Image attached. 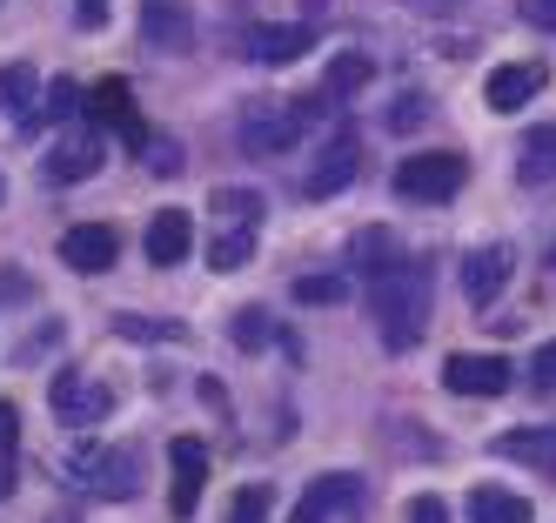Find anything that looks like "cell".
<instances>
[{
    "label": "cell",
    "instance_id": "83f0119b",
    "mask_svg": "<svg viewBox=\"0 0 556 523\" xmlns=\"http://www.w3.org/2000/svg\"><path fill=\"white\" fill-rule=\"evenodd\" d=\"M114 329L128 343H188V322H154V315H122Z\"/></svg>",
    "mask_w": 556,
    "mask_h": 523
},
{
    "label": "cell",
    "instance_id": "d590c367",
    "mask_svg": "<svg viewBox=\"0 0 556 523\" xmlns=\"http://www.w3.org/2000/svg\"><path fill=\"white\" fill-rule=\"evenodd\" d=\"M81 21H88V27H101V21H108V0H81Z\"/></svg>",
    "mask_w": 556,
    "mask_h": 523
},
{
    "label": "cell",
    "instance_id": "cb8c5ba5",
    "mask_svg": "<svg viewBox=\"0 0 556 523\" xmlns=\"http://www.w3.org/2000/svg\"><path fill=\"white\" fill-rule=\"evenodd\" d=\"M255 235H262V228H215V235H208V262H215L222 275H235V269L255 256Z\"/></svg>",
    "mask_w": 556,
    "mask_h": 523
},
{
    "label": "cell",
    "instance_id": "1f68e13d",
    "mask_svg": "<svg viewBox=\"0 0 556 523\" xmlns=\"http://www.w3.org/2000/svg\"><path fill=\"white\" fill-rule=\"evenodd\" d=\"M530 389H543V396L556 389V343H543V349L530 356Z\"/></svg>",
    "mask_w": 556,
    "mask_h": 523
},
{
    "label": "cell",
    "instance_id": "d6a6232c",
    "mask_svg": "<svg viewBox=\"0 0 556 523\" xmlns=\"http://www.w3.org/2000/svg\"><path fill=\"white\" fill-rule=\"evenodd\" d=\"M14 443H21V410L0 396V457H14Z\"/></svg>",
    "mask_w": 556,
    "mask_h": 523
},
{
    "label": "cell",
    "instance_id": "484cf974",
    "mask_svg": "<svg viewBox=\"0 0 556 523\" xmlns=\"http://www.w3.org/2000/svg\"><path fill=\"white\" fill-rule=\"evenodd\" d=\"M74 108H81V88H74V80H48V95L34 101V121H27V128H54V121H67Z\"/></svg>",
    "mask_w": 556,
    "mask_h": 523
},
{
    "label": "cell",
    "instance_id": "7a4b0ae2",
    "mask_svg": "<svg viewBox=\"0 0 556 523\" xmlns=\"http://www.w3.org/2000/svg\"><path fill=\"white\" fill-rule=\"evenodd\" d=\"M67 483H74V490H88V497L122 503V497L141 490V450H135V443H114V450H101V443H94V450H74Z\"/></svg>",
    "mask_w": 556,
    "mask_h": 523
},
{
    "label": "cell",
    "instance_id": "7c38bea8",
    "mask_svg": "<svg viewBox=\"0 0 556 523\" xmlns=\"http://www.w3.org/2000/svg\"><path fill=\"white\" fill-rule=\"evenodd\" d=\"M81 108H88L94 121H108V128H122L128 141H141V154H148V128H141V114H135V95H128V80H122V74H101L94 88L81 95Z\"/></svg>",
    "mask_w": 556,
    "mask_h": 523
},
{
    "label": "cell",
    "instance_id": "ac0fdd59",
    "mask_svg": "<svg viewBox=\"0 0 556 523\" xmlns=\"http://www.w3.org/2000/svg\"><path fill=\"white\" fill-rule=\"evenodd\" d=\"M496 457L556 476V429H503V436H496Z\"/></svg>",
    "mask_w": 556,
    "mask_h": 523
},
{
    "label": "cell",
    "instance_id": "44dd1931",
    "mask_svg": "<svg viewBox=\"0 0 556 523\" xmlns=\"http://www.w3.org/2000/svg\"><path fill=\"white\" fill-rule=\"evenodd\" d=\"M215 228H262V188H215Z\"/></svg>",
    "mask_w": 556,
    "mask_h": 523
},
{
    "label": "cell",
    "instance_id": "d4e9b609",
    "mask_svg": "<svg viewBox=\"0 0 556 523\" xmlns=\"http://www.w3.org/2000/svg\"><path fill=\"white\" fill-rule=\"evenodd\" d=\"M395 256H403L395 228H363V235H355V275H376V269H389Z\"/></svg>",
    "mask_w": 556,
    "mask_h": 523
},
{
    "label": "cell",
    "instance_id": "4dcf8cb0",
    "mask_svg": "<svg viewBox=\"0 0 556 523\" xmlns=\"http://www.w3.org/2000/svg\"><path fill=\"white\" fill-rule=\"evenodd\" d=\"M403 523H450V503L422 490V497H409V510H403Z\"/></svg>",
    "mask_w": 556,
    "mask_h": 523
},
{
    "label": "cell",
    "instance_id": "4316f807",
    "mask_svg": "<svg viewBox=\"0 0 556 523\" xmlns=\"http://www.w3.org/2000/svg\"><path fill=\"white\" fill-rule=\"evenodd\" d=\"M295 302H302V309L349 302V275H295Z\"/></svg>",
    "mask_w": 556,
    "mask_h": 523
},
{
    "label": "cell",
    "instance_id": "d6986e66",
    "mask_svg": "<svg viewBox=\"0 0 556 523\" xmlns=\"http://www.w3.org/2000/svg\"><path fill=\"white\" fill-rule=\"evenodd\" d=\"M101 161H108L101 135H94V141H61V148L48 154V182L74 188V182H88V175H101Z\"/></svg>",
    "mask_w": 556,
    "mask_h": 523
},
{
    "label": "cell",
    "instance_id": "f546056e",
    "mask_svg": "<svg viewBox=\"0 0 556 523\" xmlns=\"http://www.w3.org/2000/svg\"><path fill=\"white\" fill-rule=\"evenodd\" d=\"M235 343H242V349H262V343H275V322H268L262 309H242V315H235Z\"/></svg>",
    "mask_w": 556,
    "mask_h": 523
},
{
    "label": "cell",
    "instance_id": "ab89813d",
    "mask_svg": "<svg viewBox=\"0 0 556 523\" xmlns=\"http://www.w3.org/2000/svg\"><path fill=\"white\" fill-rule=\"evenodd\" d=\"M549 262H556V256H549Z\"/></svg>",
    "mask_w": 556,
    "mask_h": 523
},
{
    "label": "cell",
    "instance_id": "8d00e7d4",
    "mask_svg": "<svg viewBox=\"0 0 556 523\" xmlns=\"http://www.w3.org/2000/svg\"><path fill=\"white\" fill-rule=\"evenodd\" d=\"M409 8H422V14H450L456 0H409Z\"/></svg>",
    "mask_w": 556,
    "mask_h": 523
},
{
    "label": "cell",
    "instance_id": "5bb4252c",
    "mask_svg": "<svg viewBox=\"0 0 556 523\" xmlns=\"http://www.w3.org/2000/svg\"><path fill=\"white\" fill-rule=\"evenodd\" d=\"M114 256H122V235H114L108 222H81V228L61 235V262H67L74 275H101Z\"/></svg>",
    "mask_w": 556,
    "mask_h": 523
},
{
    "label": "cell",
    "instance_id": "836d02e7",
    "mask_svg": "<svg viewBox=\"0 0 556 523\" xmlns=\"http://www.w3.org/2000/svg\"><path fill=\"white\" fill-rule=\"evenodd\" d=\"M416 121H429V101H416V95L389 108V128H416Z\"/></svg>",
    "mask_w": 556,
    "mask_h": 523
},
{
    "label": "cell",
    "instance_id": "603a6c76",
    "mask_svg": "<svg viewBox=\"0 0 556 523\" xmlns=\"http://www.w3.org/2000/svg\"><path fill=\"white\" fill-rule=\"evenodd\" d=\"M34 101H41V74L27 61H8L0 67V114H27Z\"/></svg>",
    "mask_w": 556,
    "mask_h": 523
},
{
    "label": "cell",
    "instance_id": "e0dca14e",
    "mask_svg": "<svg viewBox=\"0 0 556 523\" xmlns=\"http://www.w3.org/2000/svg\"><path fill=\"white\" fill-rule=\"evenodd\" d=\"M469 523H536V510H530V497L503 490V483H476L469 490Z\"/></svg>",
    "mask_w": 556,
    "mask_h": 523
},
{
    "label": "cell",
    "instance_id": "277c9868",
    "mask_svg": "<svg viewBox=\"0 0 556 523\" xmlns=\"http://www.w3.org/2000/svg\"><path fill=\"white\" fill-rule=\"evenodd\" d=\"M302 135H308V128H302L295 101L255 95V101L242 108V148H249V154H289V148H295Z\"/></svg>",
    "mask_w": 556,
    "mask_h": 523
},
{
    "label": "cell",
    "instance_id": "8992f818",
    "mask_svg": "<svg viewBox=\"0 0 556 523\" xmlns=\"http://www.w3.org/2000/svg\"><path fill=\"white\" fill-rule=\"evenodd\" d=\"M363 470H329V476H315L302 503H295V523H349L355 510H363Z\"/></svg>",
    "mask_w": 556,
    "mask_h": 523
},
{
    "label": "cell",
    "instance_id": "8fae6325",
    "mask_svg": "<svg viewBox=\"0 0 556 523\" xmlns=\"http://www.w3.org/2000/svg\"><path fill=\"white\" fill-rule=\"evenodd\" d=\"M516 275V249L509 241H483V249H469L463 256V296L483 309V302H496L503 296V282Z\"/></svg>",
    "mask_w": 556,
    "mask_h": 523
},
{
    "label": "cell",
    "instance_id": "3957f363",
    "mask_svg": "<svg viewBox=\"0 0 556 523\" xmlns=\"http://www.w3.org/2000/svg\"><path fill=\"white\" fill-rule=\"evenodd\" d=\"M469 182V161L450 148H422L395 169V195L403 201H456V188Z\"/></svg>",
    "mask_w": 556,
    "mask_h": 523
},
{
    "label": "cell",
    "instance_id": "4fadbf2b",
    "mask_svg": "<svg viewBox=\"0 0 556 523\" xmlns=\"http://www.w3.org/2000/svg\"><path fill=\"white\" fill-rule=\"evenodd\" d=\"M516 383V370H509V362L503 356H450L443 362V389H456V396H503Z\"/></svg>",
    "mask_w": 556,
    "mask_h": 523
},
{
    "label": "cell",
    "instance_id": "f35d334b",
    "mask_svg": "<svg viewBox=\"0 0 556 523\" xmlns=\"http://www.w3.org/2000/svg\"><path fill=\"white\" fill-rule=\"evenodd\" d=\"M0 201H8V182H0Z\"/></svg>",
    "mask_w": 556,
    "mask_h": 523
},
{
    "label": "cell",
    "instance_id": "30bf717a",
    "mask_svg": "<svg viewBox=\"0 0 556 523\" xmlns=\"http://www.w3.org/2000/svg\"><path fill=\"white\" fill-rule=\"evenodd\" d=\"M141 40L154 54H188L194 48V8L188 0H141Z\"/></svg>",
    "mask_w": 556,
    "mask_h": 523
},
{
    "label": "cell",
    "instance_id": "ffe728a7",
    "mask_svg": "<svg viewBox=\"0 0 556 523\" xmlns=\"http://www.w3.org/2000/svg\"><path fill=\"white\" fill-rule=\"evenodd\" d=\"M516 182H523V188L556 182V128H549V121H543V128H530L523 148H516Z\"/></svg>",
    "mask_w": 556,
    "mask_h": 523
},
{
    "label": "cell",
    "instance_id": "2e32d148",
    "mask_svg": "<svg viewBox=\"0 0 556 523\" xmlns=\"http://www.w3.org/2000/svg\"><path fill=\"white\" fill-rule=\"evenodd\" d=\"M536 88H543V67H536V61H509V67H496V74L483 80V95H490L496 114H516L523 101H536Z\"/></svg>",
    "mask_w": 556,
    "mask_h": 523
},
{
    "label": "cell",
    "instance_id": "74e56055",
    "mask_svg": "<svg viewBox=\"0 0 556 523\" xmlns=\"http://www.w3.org/2000/svg\"><path fill=\"white\" fill-rule=\"evenodd\" d=\"M302 8H308V14H323V8H329V0H302Z\"/></svg>",
    "mask_w": 556,
    "mask_h": 523
},
{
    "label": "cell",
    "instance_id": "7402d4cb",
    "mask_svg": "<svg viewBox=\"0 0 556 523\" xmlns=\"http://www.w3.org/2000/svg\"><path fill=\"white\" fill-rule=\"evenodd\" d=\"M369 80H376V61H369L363 48H349V54L329 61V88H323V95H329V101H349V95H363Z\"/></svg>",
    "mask_w": 556,
    "mask_h": 523
},
{
    "label": "cell",
    "instance_id": "9a60e30c",
    "mask_svg": "<svg viewBox=\"0 0 556 523\" xmlns=\"http://www.w3.org/2000/svg\"><path fill=\"white\" fill-rule=\"evenodd\" d=\"M188 249H194V215L188 209H154L148 215V262L175 269V262H188Z\"/></svg>",
    "mask_w": 556,
    "mask_h": 523
},
{
    "label": "cell",
    "instance_id": "9c48e42d",
    "mask_svg": "<svg viewBox=\"0 0 556 523\" xmlns=\"http://www.w3.org/2000/svg\"><path fill=\"white\" fill-rule=\"evenodd\" d=\"M168 463H175V490H168V516L188 523L194 503H202L208 490V450H202V436H175L168 443Z\"/></svg>",
    "mask_w": 556,
    "mask_h": 523
},
{
    "label": "cell",
    "instance_id": "6da1fadb",
    "mask_svg": "<svg viewBox=\"0 0 556 523\" xmlns=\"http://www.w3.org/2000/svg\"><path fill=\"white\" fill-rule=\"evenodd\" d=\"M363 302L389 349H416V336L429 329V269L416 256H395L389 269L363 275Z\"/></svg>",
    "mask_w": 556,
    "mask_h": 523
},
{
    "label": "cell",
    "instance_id": "f1b7e54d",
    "mask_svg": "<svg viewBox=\"0 0 556 523\" xmlns=\"http://www.w3.org/2000/svg\"><path fill=\"white\" fill-rule=\"evenodd\" d=\"M268 510H275V490H268V483H242V490H235V503H228V523H268Z\"/></svg>",
    "mask_w": 556,
    "mask_h": 523
},
{
    "label": "cell",
    "instance_id": "5b68a950",
    "mask_svg": "<svg viewBox=\"0 0 556 523\" xmlns=\"http://www.w3.org/2000/svg\"><path fill=\"white\" fill-rule=\"evenodd\" d=\"M355 175H363V141H355L349 128H336L323 148L308 154V175H302V195L308 201H329V195H342Z\"/></svg>",
    "mask_w": 556,
    "mask_h": 523
},
{
    "label": "cell",
    "instance_id": "ba28073f",
    "mask_svg": "<svg viewBox=\"0 0 556 523\" xmlns=\"http://www.w3.org/2000/svg\"><path fill=\"white\" fill-rule=\"evenodd\" d=\"M308 48H315V27H308V21H255V27L242 34V54L262 61V67H289V61H302Z\"/></svg>",
    "mask_w": 556,
    "mask_h": 523
},
{
    "label": "cell",
    "instance_id": "e575fe53",
    "mask_svg": "<svg viewBox=\"0 0 556 523\" xmlns=\"http://www.w3.org/2000/svg\"><path fill=\"white\" fill-rule=\"evenodd\" d=\"M523 21L543 27V34H556V0H523Z\"/></svg>",
    "mask_w": 556,
    "mask_h": 523
},
{
    "label": "cell",
    "instance_id": "52a82bcc",
    "mask_svg": "<svg viewBox=\"0 0 556 523\" xmlns=\"http://www.w3.org/2000/svg\"><path fill=\"white\" fill-rule=\"evenodd\" d=\"M48 402H54V416H61L67 429H88V423H101V416L114 410V389L94 383V376H81V370H61L54 389H48Z\"/></svg>",
    "mask_w": 556,
    "mask_h": 523
}]
</instances>
